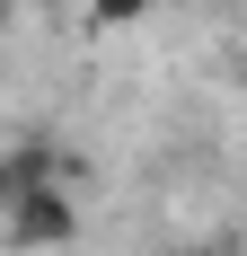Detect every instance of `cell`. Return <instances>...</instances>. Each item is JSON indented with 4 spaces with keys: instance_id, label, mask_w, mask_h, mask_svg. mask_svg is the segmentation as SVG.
<instances>
[{
    "instance_id": "6da1fadb",
    "label": "cell",
    "mask_w": 247,
    "mask_h": 256,
    "mask_svg": "<svg viewBox=\"0 0 247 256\" xmlns=\"http://www.w3.org/2000/svg\"><path fill=\"white\" fill-rule=\"evenodd\" d=\"M9 221H18V238H62V230H71V204H62V194H44V186H18Z\"/></svg>"
},
{
    "instance_id": "7a4b0ae2",
    "label": "cell",
    "mask_w": 247,
    "mask_h": 256,
    "mask_svg": "<svg viewBox=\"0 0 247 256\" xmlns=\"http://www.w3.org/2000/svg\"><path fill=\"white\" fill-rule=\"evenodd\" d=\"M88 9H98L106 26H132V18H142V9H150V0H88Z\"/></svg>"
},
{
    "instance_id": "3957f363",
    "label": "cell",
    "mask_w": 247,
    "mask_h": 256,
    "mask_svg": "<svg viewBox=\"0 0 247 256\" xmlns=\"http://www.w3.org/2000/svg\"><path fill=\"white\" fill-rule=\"evenodd\" d=\"M0 26H9V0H0Z\"/></svg>"
}]
</instances>
